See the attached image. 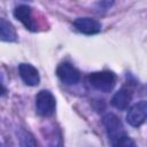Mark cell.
<instances>
[{"label": "cell", "mask_w": 147, "mask_h": 147, "mask_svg": "<svg viewBox=\"0 0 147 147\" xmlns=\"http://www.w3.org/2000/svg\"><path fill=\"white\" fill-rule=\"evenodd\" d=\"M102 123L106 127L107 134L109 137L110 144L113 146H134L136 144L130 139V137L125 133L123 124L121 122V119L111 113H108L103 116L102 118Z\"/></svg>", "instance_id": "cell-1"}, {"label": "cell", "mask_w": 147, "mask_h": 147, "mask_svg": "<svg viewBox=\"0 0 147 147\" xmlns=\"http://www.w3.org/2000/svg\"><path fill=\"white\" fill-rule=\"evenodd\" d=\"M88 84L103 93H109L116 85V76L113 71L103 70V71H95L87 76Z\"/></svg>", "instance_id": "cell-2"}, {"label": "cell", "mask_w": 147, "mask_h": 147, "mask_svg": "<svg viewBox=\"0 0 147 147\" xmlns=\"http://www.w3.org/2000/svg\"><path fill=\"white\" fill-rule=\"evenodd\" d=\"M34 106L38 115L42 117H49L55 113V108H56L55 96L52 94V92L47 90H41L37 93L34 98Z\"/></svg>", "instance_id": "cell-3"}, {"label": "cell", "mask_w": 147, "mask_h": 147, "mask_svg": "<svg viewBox=\"0 0 147 147\" xmlns=\"http://www.w3.org/2000/svg\"><path fill=\"white\" fill-rule=\"evenodd\" d=\"M147 119V101H140L130 107L126 114V122L133 127L140 126Z\"/></svg>", "instance_id": "cell-4"}, {"label": "cell", "mask_w": 147, "mask_h": 147, "mask_svg": "<svg viewBox=\"0 0 147 147\" xmlns=\"http://www.w3.org/2000/svg\"><path fill=\"white\" fill-rule=\"evenodd\" d=\"M56 75L60 80L65 85H76L80 79V74L69 62H62L56 68Z\"/></svg>", "instance_id": "cell-5"}, {"label": "cell", "mask_w": 147, "mask_h": 147, "mask_svg": "<svg viewBox=\"0 0 147 147\" xmlns=\"http://www.w3.org/2000/svg\"><path fill=\"white\" fill-rule=\"evenodd\" d=\"M74 26L80 33H84V34H87V36L96 34L102 29L101 23L98 22L94 18H91V17H78V18H76L74 21Z\"/></svg>", "instance_id": "cell-6"}, {"label": "cell", "mask_w": 147, "mask_h": 147, "mask_svg": "<svg viewBox=\"0 0 147 147\" xmlns=\"http://www.w3.org/2000/svg\"><path fill=\"white\" fill-rule=\"evenodd\" d=\"M14 17L20 21L28 30L30 31H37V24L32 18V8L26 5H20L15 7L14 9Z\"/></svg>", "instance_id": "cell-7"}, {"label": "cell", "mask_w": 147, "mask_h": 147, "mask_svg": "<svg viewBox=\"0 0 147 147\" xmlns=\"http://www.w3.org/2000/svg\"><path fill=\"white\" fill-rule=\"evenodd\" d=\"M18 74L22 80L29 86H37L40 82L38 70L30 63H21L18 65Z\"/></svg>", "instance_id": "cell-8"}, {"label": "cell", "mask_w": 147, "mask_h": 147, "mask_svg": "<svg viewBox=\"0 0 147 147\" xmlns=\"http://www.w3.org/2000/svg\"><path fill=\"white\" fill-rule=\"evenodd\" d=\"M132 94L129 88L122 87L119 88L111 98V105L118 110H126L131 102Z\"/></svg>", "instance_id": "cell-9"}, {"label": "cell", "mask_w": 147, "mask_h": 147, "mask_svg": "<svg viewBox=\"0 0 147 147\" xmlns=\"http://www.w3.org/2000/svg\"><path fill=\"white\" fill-rule=\"evenodd\" d=\"M0 38L2 41H8V42L15 41L17 38L14 26L5 18L0 20Z\"/></svg>", "instance_id": "cell-10"}, {"label": "cell", "mask_w": 147, "mask_h": 147, "mask_svg": "<svg viewBox=\"0 0 147 147\" xmlns=\"http://www.w3.org/2000/svg\"><path fill=\"white\" fill-rule=\"evenodd\" d=\"M18 139H20V144L22 146H37V141L34 140V138L26 131L22 130L18 133Z\"/></svg>", "instance_id": "cell-11"}, {"label": "cell", "mask_w": 147, "mask_h": 147, "mask_svg": "<svg viewBox=\"0 0 147 147\" xmlns=\"http://www.w3.org/2000/svg\"><path fill=\"white\" fill-rule=\"evenodd\" d=\"M115 3V0H100L96 5V8L99 10H107Z\"/></svg>", "instance_id": "cell-12"}, {"label": "cell", "mask_w": 147, "mask_h": 147, "mask_svg": "<svg viewBox=\"0 0 147 147\" xmlns=\"http://www.w3.org/2000/svg\"><path fill=\"white\" fill-rule=\"evenodd\" d=\"M25 1H32V0H25Z\"/></svg>", "instance_id": "cell-13"}]
</instances>
